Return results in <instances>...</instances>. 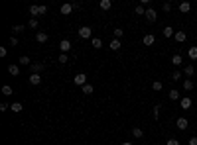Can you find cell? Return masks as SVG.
Here are the masks:
<instances>
[{"instance_id": "1", "label": "cell", "mask_w": 197, "mask_h": 145, "mask_svg": "<svg viewBox=\"0 0 197 145\" xmlns=\"http://www.w3.org/2000/svg\"><path fill=\"white\" fill-rule=\"evenodd\" d=\"M91 34H93V30L89 28V26H81V28H79V35H81L83 39H89Z\"/></svg>"}, {"instance_id": "2", "label": "cell", "mask_w": 197, "mask_h": 145, "mask_svg": "<svg viewBox=\"0 0 197 145\" xmlns=\"http://www.w3.org/2000/svg\"><path fill=\"white\" fill-rule=\"evenodd\" d=\"M71 47H73V45H71V41H69V39H61V41H59V51H61V53L71 51Z\"/></svg>"}, {"instance_id": "3", "label": "cell", "mask_w": 197, "mask_h": 145, "mask_svg": "<svg viewBox=\"0 0 197 145\" xmlns=\"http://www.w3.org/2000/svg\"><path fill=\"white\" fill-rule=\"evenodd\" d=\"M75 84L77 87H85V84H87V75H83V73H79V75H75Z\"/></svg>"}, {"instance_id": "4", "label": "cell", "mask_w": 197, "mask_h": 145, "mask_svg": "<svg viewBox=\"0 0 197 145\" xmlns=\"http://www.w3.org/2000/svg\"><path fill=\"white\" fill-rule=\"evenodd\" d=\"M175 126H178V130H187L189 127V122H187V118H178V122H175Z\"/></svg>"}, {"instance_id": "5", "label": "cell", "mask_w": 197, "mask_h": 145, "mask_svg": "<svg viewBox=\"0 0 197 145\" xmlns=\"http://www.w3.org/2000/svg\"><path fill=\"white\" fill-rule=\"evenodd\" d=\"M146 20H148V22H156V20H158V14H156L154 8H146Z\"/></svg>"}, {"instance_id": "6", "label": "cell", "mask_w": 197, "mask_h": 145, "mask_svg": "<svg viewBox=\"0 0 197 145\" xmlns=\"http://www.w3.org/2000/svg\"><path fill=\"white\" fill-rule=\"evenodd\" d=\"M142 41H144V45H146V47H150V45L156 43V35H154V34H146Z\"/></svg>"}, {"instance_id": "7", "label": "cell", "mask_w": 197, "mask_h": 145, "mask_svg": "<svg viewBox=\"0 0 197 145\" xmlns=\"http://www.w3.org/2000/svg\"><path fill=\"white\" fill-rule=\"evenodd\" d=\"M191 104H193V102H191L189 96H183V98L179 100V106H182L183 110H189V108H191Z\"/></svg>"}, {"instance_id": "8", "label": "cell", "mask_w": 197, "mask_h": 145, "mask_svg": "<svg viewBox=\"0 0 197 145\" xmlns=\"http://www.w3.org/2000/svg\"><path fill=\"white\" fill-rule=\"evenodd\" d=\"M45 69L44 63H32V73H36V75H40L41 71Z\"/></svg>"}, {"instance_id": "9", "label": "cell", "mask_w": 197, "mask_h": 145, "mask_svg": "<svg viewBox=\"0 0 197 145\" xmlns=\"http://www.w3.org/2000/svg\"><path fill=\"white\" fill-rule=\"evenodd\" d=\"M175 41H178V43H183L185 39H187V34H185V31H175Z\"/></svg>"}, {"instance_id": "10", "label": "cell", "mask_w": 197, "mask_h": 145, "mask_svg": "<svg viewBox=\"0 0 197 145\" xmlns=\"http://www.w3.org/2000/svg\"><path fill=\"white\" fill-rule=\"evenodd\" d=\"M183 75H185V77H193V75H195V67L193 65H185V69H183Z\"/></svg>"}, {"instance_id": "11", "label": "cell", "mask_w": 197, "mask_h": 145, "mask_svg": "<svg viewBox=\"0 0 197 145\" xmlns=\"http://www.w3.org/2000/svg\"><path fill=\"white\" fill-rule=\"evenodd\" d=\"M71 12H73V4H63L61 6V14L63 16H69Z\"/></svg>"}, {"instance_id": "12", "label": "cell", "mask_w": 197, "mask_h": 145, "mask_svg": "<svg viewBox=\"0 0 197 145\" xmlns=\"http://www.w3.org/2000/svg\"><path fill=\"white\" fill-rule=\"evenodd\" d=\"M162 34H164V37H172V35H175V31H173L172 26H166V28L162 30Z\"/></svg>"}, {"instance_id": "13", "label": "cell", "mask_w": 197, "mask_h": 145, "mask_svg": "<svg viewBox=\"0 0 197 145\" xmlns=\"http://www.w3.org/2000/svg\"><path fill=\"white\" fill-rule=\"evenodd\" d=\"M8 73L12 75V77H18V75H20V67L18 65H8Z\"/></svg>"}, {"instance_id": "14", "label": "cell", "mask_w": 197, "mask_h": 145, "mask_svg": "<svg viewBox=\"0 0 197 145\" xmlns=\"http://www.w3.org/2000/svg\"><path fill=\"white\" fill-rule=\"evenodd\" d=\"M30 83H32V84H40V83H41V75L32 73V75H30Z\"/></svg>"}, {"instance_id": "15", "label": "cell", "mask_w": 197, "mask_h": 145, "mask_svg": "<svg viewBox=\"0 0 197 145\" xmlns=\"http://www.w3.org/2000/svg\"><path fill=\"white\" fill-rule=\"evenodd\" d=\"M36 39H38L40 43H45V41H47V34H45V31H38V34H36Z\"/></svg>"}, {"instance_id": "16", "label": "cell", "mask_w": 197, "mask_h": 145, "mask_svg": "<svg viewBox=\"0 0 197 145\" xmlns=\"http://www.w3.org/2000/svg\"><path fill=\"white\" fill-rule=\"evenodd\" d=\"M182 63H183V57H182V55H173V57H172V65H173V67H179Z\"/></svg>"}, {"instance_id": "17", "label": "cell", "mask_w": 197, "mask_h": 145, "mask_svg": "<svg viewBox=\"0 0 197 145\" xmlns=\"http://www.w3.org/2000/svg\"><path fill=\"white\" fill-rule=\"evenodd\" d=\"M189 10H191V4L189 2H182V4H179V12H182V14H187Z\"/></svg>"}, {"instance_id": "18", "label": "cell", "mask_w": 197, "mask_h": 145, "mask_svg": "<svg viewBox=\"0 0 197 145\" xmlns=\"http://www.w3.org/2000/svg\"><path fill=\"white\" fill-rule=\"evenodd\" d=\"M99 6H101V10H110L113 2H110V0H101V2H99Z\"/></svg>"}, {"instance_id": "19", "label": "cell", "mask_w": 197, "mask_h": 145, "mask_svg": "<svg viewBox=\"0 0 197 145\" xmlns=\"http://www.w3.org/2000/svg\"><path fill=\"white\" fill-rule=\"evenodd\" d=\"M91 45L95 47V49H101V47H103V39H99V37H93V39H91Z\"/></svg>"}, {"instance_id": "20", "label": "cell", "mask_w": 197, "mask_h": 145, "mask_svg": "<svg viewBox=\"0 0 197 145\" xmlns=\"http://www.w3.org/2000/svg\"><path fill=\"white\" fill-rule=\"evenodd\" d=\"M183 90H187V92H189V90H193V80H191V79H185L183 80Z\"/></svg>"}, {"instance_id": "21", "label": "cell", "mask_w": 197, "mask_h": 145, "mask_svg": "<svg viewBox=\"0 0 197 145\" xmlns=\"http://www.w3.org/2000/svg\"><path fill=\"white\" fill-rule=\"evenodd\" d=\"M120 39H113V41H110V49H113V51H118L120 49Z\"/></svg>"}, {"instance_id": "22", "label": "cell", "mask_w": 197, "mask_h": 145, "mask_svg": "<svg viewBox=\"0 0 197 145\" xmlns=\"http://www.w3.org/2000/svg\"><path fill=\"white\" fill-rule=\"evenodd\" d=\"M81 90H83V94H93V90H95V88H93V84H89V83H87L85 87H81Z\"/></svg>"}, {"instance_id": "23", "label": "cell", "mask_w": 197, "mask_h": 145, "mask_svg": "<svg viewBox=\"0 0 197 145\" xmlns=\"http://www.w3.org/2000/svg\"><path fill=\"white\" fill-rule=\"evenodd\" d=\"M10 110H12L14 114H18V112H22V104H20V102H14V104L10 106Z\"/></svg>"}, {"instance_id": "24", "label": "cell", "mask_w": 197, "mask_h": 145, "mask_svg": "<svg viewBox=\"0 0 197 145\" xmlns=\"http://www.w3.org/2000/svg\"><path fill=\"white\" fill-rule=\"evenodd\" d=\"M187 55H189V59H193V61H195V59H197V47H189Z\"/></svg>"}, {"instance_id": "25", "label": "cell", "mask_w": 197, "mask_h": 145, "mask_svg": "<svg viewBox=\"0 0 197 145\" xmlns=\"http://www.w3.org/2000/svg\"><path fill=\"white\" fill-rule=\"evenodd\" d=\"M132 135H134L136 139H140V137H144V131H142L140 127H134V130H132Z\"/></svg>"}, {"instance_id": "26", "label": "cell", "mask_w": 197, "mask_h": 145, "mask_svg": "<svg viewBox=\"0 0 197 145\" xmlns=\"http://www.w3.org/2000/svg\"><path fill=\"white\" fill-rule=\"evenodd\" d=\"M169 100H182V98H179V92H178L175 88L169 90Z\"/></svg>"}, {"instance_id": "27", "label": "cell", "mask_w": 197, "mask_h": 145, "mask_svg": "<svg viewBox=\"0 0 197 145\" xmlns=\"http://www.w3.org/2000/svg\"><path fill=\"white\" fill-rule=\"evenodd\" d=\"M136 14H138V16H146V8H144V4H138V6H136Z\"/></svg>"}, {"instance_id": "28", "label": "cell", "mask_w": 197, "mask_h": 145, "mask_svg": "<svg viewBox=\"0 0 197 145\" xmlns=\"http://www.w3.org/2000/svg\"><path fill=\"white\" fill-rule=\"evenodd\" d=\"M152 88H154V90H156V92H160V90H162V88H164V84H162V83H160V80H154V83H152Z\"/></svg>"}, {"instance_id": "29", "label": "cell", "mask_w": 197, "mask_h": 145, "mask_svg": "<svg viewBox=\"0 0 197 145\" xmlns=\"http://www.w3.org/2000/svg\"><path fill=\"white\" fill-rule=\"evenodd\" d=\"M2 94H4V96H12V87L4 84V87H2Z\"/></svg>"}, {"instance_id": "30", "label": "cell", "mask_w": 197, "mask_h": 145, "mask_svg": "<svg viewBox=\"0 0 197 145\" xmlns=\"http://www.w3.org/2000/svg\"><path fill=\"white\" fill-rule=\"evenodd\" d=\"M122 35H124V31H122V28H116V30H114V39H120Z\"/></svg>"}, {"instance_id": "31", "label": "cell", "mask_w": 197, "mask_h": 145, "mask_svg": "<svg viewBox=\"0 0 197 145\" xmlns=\"http://www.w3.org/2000/svg\"><path fill=\"white\" fill-rule=\"evenodd\" d=\"M30 14L32 16H40V6H30Z\"/></svg>"}, {"instance_id": "32", "label": "cell", "mask_w": 197, "mask_h": 145, "mask_svg": "<svg viewBox=\"0 0 197 145\" xmlns=\"http://www.w3.org/2000/svg\"><path fill=\"white\" fill-rule=\"evenodd\" d=\"M182 79V71H173L172 73V80H179Z\"/></svg>"}, {"instance_id": "33", "label": "cell", "mask_w": 197, "mask_h": 145, "mask_svg": "<svg viewBox=\"0 0 197 145\" xmlns=\"http://www.w3.org/2000/svg\"><path fill=\"white\" fill-rule=\"evenodd\" d=\"M162 10H164V12H172V2H164Z\"/></svg>"}, {"instance_id": "34", "label": "cell", "mask_w": 197, "mask_h": 145, "mask_svg": "<svg viewBox=\"0 0 197 145\" xmlns=\"http://www.w3.org/2000/svg\"><path fill=\"white\" fill-rule=\"evenodd\" d=\"M20 63H22V65H30V67H32V61H30V59L26 57V55H24V57H20Z\"/></svg>"}, {"instance_id": "35", "label": "cell", "mask_w": 197, "mask_h": 145, "mask_svg": "<svg viewBox=\"0 0 197 145\" xmlns=\"http://www.w3.org/2000/svg\"><path fill=\"white\" fill-rule=\"evenodd\" d=\"M28 26H30V28H34V30H36V28H38V20H36V18H32L30 22H28Z\"/></svg>"}, {"instance_id": "36", "label": "cell", "mask_w": 197, "mask_h": 145, "mask_svg": "<svg viewBox=\"0 0 197 145\" xmlns=\"http://www.w3.org/2000/svg\"><path fill=\"white\" fill-rule=\"evenodd\" d=\"M158 116H160V104L154 106V120H158Z\"/></svg>"}, {"instance_id": "37", "label": "cell", "mask_w": 197, "mask_h": 145, "mask_svg": "<svg viewBox=\"0 0 197 145\" xmlns=\"http://www.w3.org/2000/svg\"><path fill=\"white\" fill-rule=\"evenodd\" d=\"M12 31H14V34H20V31H24V26H14Z\"/></svg>"}, {"instance_id": "38", "label": "cell", "mask_w": 197, "mask_h": 145, "mask_svg": "<svg viewBox=\"0 0 197 145\" xmlns=\"http://www.w3.org/2000/svg\"><path fill=\"white\" fill-rule=\"evenodd\" d=\"M59 63H67V55H65V53H61V55H59Z\"/></svg>"}, {"instance_id": "39", "label": "cell", "mask_w": 197, "mask_h": 145, "mask_svg": "<svg viewBox=\"0 0 197 145\" xmlns=\"http://www.w3.org/2000/svg\"><path fill=\"white\" fill-rule=\"evenodd\" d=\"M187 143H189V145H197V137H195V135H193V137H189V141H187Z\"/></svg>"}, {"instance_id": "40", "label": "cell", "mask_w": 197, "mask_h": 145, "mask_svg": "<svg viewBox=\"0 0 197 145\" xmlns=\"http://www.w3.org/2000/svg\"><path fill=\"white\" fill-rule=\"evenodd\" d=\"M6 53H8L6 47H0V57H6Z\"/></svg>"}, {"instance_id": "41", "label": "cell", "mask_w": 197, "mask_h": 145, "mask_svg": "<svg viewBox=\"0 0 197 145\" xmlns=\"http://www.w3.org/2000/svg\"><path fill=\"white\" fill-rule=\"evenodd\" d=\"M10 43H12V45H18V37L12 35V37H10Z\"/></svg>"}, {"instance_id": "42", "label": "cell", "mask_w": 197, "mask_h": 145, "mask_svg": "<svg viewBox=\"0 0 197 145\" xmlns=\"http://www.w3.org/2000/svg\"><path fill=\"white\" fill-rule=\"evenodd\" d=\"M47 12V6H40V16H44Z\"/></svg>"}, {"instance_id": "43", "label": "cell", "mask_w": 197, "mask_h": 145, "mask_svg": "<svg viewBox=\"0 0 197 145\" xmlns=\"http://www.w3.org/2000/svg\"><path fill=\"white\" fill-rule=\"evenodd\" d=\"M168 145H179V141H178V139H169Z\"/></svg>"}, {"instance_id": "44", "label": "cell", "mask_w": 197, "mask_h": 145, "mask_svg": "<svg viewBox=\"0 0 197 145\" xmlns=\"http://www.w3.org/2000/svg\"><path fill=\"white\" fill-rule=\"evenodd\" d=\"M120 145H132V143H130V141H122Z\"/></svg>"}]
</instances>
